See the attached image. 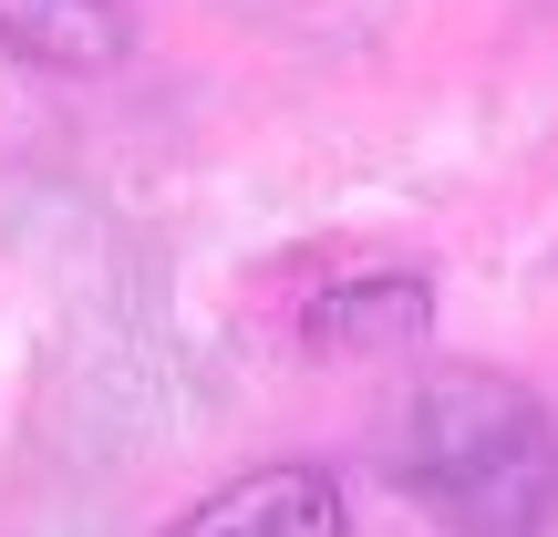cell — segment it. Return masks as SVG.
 <instances>
[{"mask_svg": "<svg viewBox=\"0 0 558 537\" xmlns=\"http://www.w3.org/2000/svg\"><path fill=\"white\" fill-rule=\"evenodd\" d=\"M145 0H0V52L32 73H114Z\"/></svg>", "mask_w": 558, "mask_h": 537, "instance_id": "4", "label": "cell"}, {"mask_svg": "<svg viewBox=\"0 0 558 537\" xmlns=\"http://www.w3.org/2000/svg\"><path fill=\"white\" fill-rule=\"evenodd\" d=\"M156 537H352L331 465H248V476L207 486L186 517H166Z\"/></svg>", "mask_w": 558, "mask_h": 537, "instance_id": "2", "label": "cell"}, {"mask_svg": "<svg viewBox=\"0 0 558 537\" xmlns=\"http://www.w3.org/2000/svg\"><path fill=\"white\" fill-rule=\"evenodd\" d=\"M424 331H435V279H414V269L341 279L300 310V352H320V362H393Z\"/></svg>", "mask_w": 558, "mask_h": 537, "instance_id": "3", "label": "cell"}, {"mask_svg": "<svg viewBox=\"0 0 558 537\" xmlns=\"http://www.w3.org/2000/svg\"><path fill=\"white\" fill-rule=\"evenodd\" d=\"M383 476L445 537H558V414L497 362H445L383 424Z\"/></svg>", "mask_w": 558, "mask_h": 537, "instance_id": "1", "label": "cell"}]
</instances>
